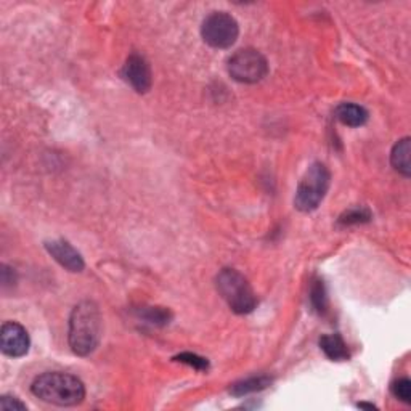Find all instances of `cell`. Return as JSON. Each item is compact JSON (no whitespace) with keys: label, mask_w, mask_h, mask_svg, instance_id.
<instances>
[{"label":"cell","mask_w":411,"mask_h":411,"mask_svg":"<svg viewBox=\"0 0 411 411\" xmlns=\"http://www.w3.org/2000/svg\"><path fill=\"white\" fill-rule=\"evenodd\" d=\"M371 220V212L366 207H353V209L345 211L343 216L339 217V224L343 225H358L366 224Z\"/></svg>","instance_id":"obj_16"},{"label":"cell","mask_w":411,"mask_h":411,"mask_svg":"<svg viewBox=\"0 0 411 411\" xmlns=\"http://www.w3.org/2000/svg\"><path fill=\"white\" fill-rule=\"evenodd\" d=\"M217 289L229 307L238 315L251 313L257 307V297L249 281L235 269H224L217 275Z\"/></svg>","instance_id":"obj_3"},{"label":"cell","mask_w":411,"mask_h":411,"mask_svg":"<svg viewBox=\"0 0 411 411\" xmlns=\"http://www.w3.org/2000/svg\"><path fill=\"white\" fill-rule=\"evenodd\" d=\"M311 302H312V307L313 311L320 313V315H325L328 312V293H326V286L323 280H313L312 283V288H311Z\"/></svg>","instance_id":"obj_14"},{"label":"cell","mask_w":411,"mask_h":411,"mask_svg":"<svg viewBox=\"0 0 411 411\" xmlns=\"http://www.w3.org/2000/svg\"><path fill=\"white\" fill-rule=\"evenodd\" d=\"M392 395L403 403H411V381L408 378H400L392 384Z\"/></svg>","instance_id":"obj_17"},{"label":"cell","mask_w":411,"mask_h":411,"mask_svg":"<svg viewBox=\"0 0 411 411\" xmlns=\"http://www.w3.org/2000/svg\"><path fill=\"white\" fill-rule=\"evenodd\" d=\"M229 73L241 84H257L269 74V63L257 50L243 48L229 60Z\"/></svg>","instance_id":"obj_5"},{"label":"cell","mask_w":411,"mask_h":411,"mask_svg":"<svg viewBox=\"0 0 411 411\" xmlns=\"http://www.w3.org/2000/svg\"><path fill=\"white\" fill-rule=\"evenodd\" d=\"M48 254L52 256L61 267H65L69 271H82L85 267L84 259L76 251L71 244L65 239H52L46 243Z\"/></svg>","instance_id":"obj_9"},{"label":"cell","mask_w":411,"mask_h":411,"mask_svg":"<svg viewBox=\"0 0 411 411\" xmlns=\"http://www.w3.org/2000/svg\"><path fill=\"white\" fill-rule=\"evenodd\" d=\"M121 74L123 79L138 93H147L151 88V84H153L148 61L138 53H132L129 58L125 60Z\"/></svg>","instance_id":"obj_8"},{"label":"cell","mask_w":411,"mask_h":411,"mask_svg":"<svg viewBox=\"0 0 411 411\" xmlns=\"http://www.w3.org/2000/svg\"><path fill=\"white\" fill-rule=\"evenodd\" d=\"M336 118L347 128H362L368 121V111L357 103H340L336 108Z\"/></svg>","instance_id":"obj_10"},{"label":"cell","mask_w":411,"mask_h":411,"mask_svg":"<svg viewBox=\"0 0 411 411\" xmlns=\"http://www.w3.org/2000/svg\"><path fill=\"white\" fill-rule=\"evenodd\" d=\"M320 347L321 350L325 352V355L333 360V362H344V360H349L350 357L347 344L339 334H326V336H321Z\"/></svg>","instance_id":"obj_12"},{"label":"cell","mask_w":411,"mask_h":411,"mask_svg":"<svg viewBox=\"0 0 411 411\" xmlns=\"http://www.w3.org/2000/svg\"><path fill=\"white\" fill-rule=\"evenodd\" d=\"M271 384V378L269 376H252L248 379H243L236 384L231 385L230 392L235 397H243V395H249L254 394V392H261L264 389H267Z\"/></svg>","instance_id":"obj_13"},{"label":"cell","mask_w":411,"mask_h":411,"mask_svg":"<svg viewBox=\"0 0 411 411\" xmlns=\"http://www.w3.org/2000/svg\"><path fill=\"white\" fill-rule=\"evenodd\" d=\"M31 390L42 402L58 407H76L85 398L84 383L79 378L61 371H50L37 376Z\"/></svg>","instance_id":"obj_2"},{"label":"cell","mask_w":411,"mask_h":411,"mask_svg":"<svg viewBox=\"0 0 411 411\" xmlns=\"http://www.w3.org/2000/svg\"><path fill=\"white\" fill-rule=\"evenodd\" d=\"M101 339V315L95 302L84 301L73 308L69 317L68 340L71 350L79 357L95 352Z\"/></svg>","instance_id":"obj_1"},{"label":"cell","mask_w":411,"mask_h":411,"mask_svg":"<svg viewBox=\"0 0 411 411\" xmlns=\"http://www.w3.org/2000/svg\"><path fill=\"white\" fill-rule=\"evenodd\" d=\"M201 36L214 48H230L239 36L238 21L225 11H214L202 21Z\"/></svg>","instance_id":"obj_6"},{"label":"cell","mask_w":411,"mask_h":411,"mask_svg":"<svg viewBox=\"0 0 411 411\" xmlns=\"http://www.w3.org/2000/svg\"><path fill=\"white\" fill-rule=\"evenodd\" d=\"M137 315L147 321V323L156 326L169 325V321L172 320V313L162 307H143L142 311H137Z\"/></svg>","instance_id":"obj_15"},{"label":"cell","mask_w":411,"mask_h":411,"mask_svg":"<svg viewBox=\"0 0 411 411\" xmlns=\"http://www.w3.org/2000/svg\"><path fill=\"white\" fill-rule=\"evenodd\" d=\"M410 153H411V140L410 137H405L402 140H398L390 153V162L398 174L403 177H410L411 167H410Z\"/></svg>","instance_id":"obj_11"},{"label":"cell","mask_w":411,"mask_h":411,"mask_svg":"<svg viewBox=\"0 0 411 411\" xmlns=\"http://www.w3.org/2000/svg\"><path fill=\"white\" fill-rule=\"evenodd\" d=\"M29 334L26 328L16 321H9L2 325L0 330V349L7 357L20 358L29 352Z\"/></svg>","instance_id":"obj_7"},{"label":"cell","mask_w":411,"mask_h":411,"mask_svg":"<svg viewBox=\"0 0 411 411\" xmlns=\"http://www.w3.org/2000/svg\"><path fill=\"white\" fill-rule=\"evenodd\" d=\"M174 360H177V362H180V363H185L188 366H193V368L198 371L209 370V362H207V358L196 355V353H189V352L180 353V355H177Z\"/></svg>","instance_id":"obj_18"},{"label":"cell","mask_w":411,"mask_h":411,"mask_svg":"<svg viewBox=\"0 0 411 411\" xmlns=\"http://www.w3.org/2000/svg\"><path fill=\"white\" fill-rule=\"evenodd\" d=\"M357 407L358 408H366V410H376L378 408L376 405H373V403H358Z\"/></svg>","instance_id":"obj_20"},{"label":"cell","mask_w":411,"mask_h":411,"mask_svg":"<svg viewBox=\"0 0 411 411\" xmlns=\"http://www.w3.org/2000/svg\"><path fill=\"white\" fill-rule=\"evenodd\" d=\"M0 408H2L4 411H24V410H28L26 403H23L21 400H18L16 397H10V395L0 397Z\"/></svg>","instance_id":"obj_19"},{"label":"cell","mask_w":411,"mask_h":411,"mask_svg":"<svg viewBox=\"0 0 411 411\" xmlns=\"http://www.w3.org/2000/svg\"><path fill=\"white\" fill-rule=\"evenodd\" d=\"M331 174L325 164L313 162L299 182L294 196V206L301 212H312L321 204L330 189Z\"/></svg>","instance_id":"obj_4"}]
</instances>
